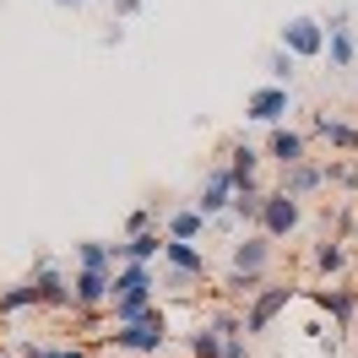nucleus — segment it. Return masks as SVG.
<instances>
[{"label":"nucleus","mask_w":358,"mask_h":358,"mask_svg":"<svg viewBox=\"0 0 358 358\" xmlns=\"http://www.w3.org/2000/svg\"><path fill=\"white\" fill-rule=\"evenodd\" d=\"M228 266L239 271V277H255V282H261V271L271 266V239H266V234L239 239V245H234V255H228Z\"/></svg>","instance_id":"0eeeda50"},{"label":"nucleus","mask_w":358,"mask_h":358,"mask_svg":"<svg viewBox=\"0 0 358 358\" xmlns=\"http://www.w3.org/2000/svg\"><path fill=\"white\" fill-rule=\"evenodd\" d=\"M223 358H250V348H245V336H234V342H223Z\"/></svg>","instance_id":"7c9ffc66"},{"label":"nucleus","mask_w":358,"mask_h":358,"mask_svg":"<svg viewBox=\"0 0 358 358\" xmlns=\"http://www.w3.org/2000/svg\"><path fill=\"white\" fill-rule=\"evenodd\" d=\"M157 293V277H152V266H125L114 271V299H152Z\"/></svg>","instance_id":"9b49d317"},{"label":"nucleus","mask_w":358,"mask_h":358,"mask_svg":"<svg viewBox=\"0 0 358 358\" xmlns=\"http://www.w3.org/2000/svg\"><path fill=\"white\" fill-rule=\"evenodd\" d=\"M282 114H288V87H261V92H250L245 120H255V125H282Z\"/></svg>","instance_id":"9d476101"},{"label":"nucleus","mask_w":358,"mask_h":358,"mask_svg":"<svg viewBox=\"0 0 358 358\" xmlns=\"http://www.w3.org/2000/svg\"><path fill=\"white\" fill-rule=\"evenodd\" d=\"M38 304V282L27 277V282H17V288H6L0 293V315H17V310H33Z\"/></svg>","instance_id":"412c9836"},{"label":"nucleus","mask_w":358,"mask_h":358,"mask_svg":"<svg viewBox=\"0 0 358 358\" xmlns=\"http://www.w3.org/2000/svg\"><path fill=\"white\" fill-rule=\"evenodd\" d=\"M310 299L331 315L336 326H348V320H353V310H358V293H353V288H310Z\"/></svg>","instance_id":"f8f14e48"},{"label":"nucleus","mask_w":358,"mask_h":358,"mask_svg":"<svg viewBox=\"0 0 358 358\" xmlns=\"http://www.w3.org/2000/svg\"><path fill=\"white\" fill-rule=\"evenodd\" d=\"M206 223H212V217H206L201 206H179V212H169V239H185V245H196V239L206 234Z\"/></svg>","instance_id":"ddd939ff"},{"label":"nucleus","mask_w":358,"mask_h":358,"mask_svg":"<svg viewBox=\"0 0 358 358\" xmlns=\"http://www.w3.org/2000/svg\"><path fill=\"white\" fill-rule=\"evenodd\" d=\"M234 196H239V185H234V174H228V163H217L212 174H206V185H201V212L206 217H223V212H234Z\"/></svg>","instance_id":"39448f33"},{"label":"nucleus","mask_w":358,"mask_h":358,"mask_svg":"<svg viewBox=\"0 0 358 358\" xmlns=\"http://www.w3.org/2000/svg\"><path fill=\"white\" fill-rule=\"evenodd\" d=\"M266 152L277 157L282 169H293V163H310V157H304V136H299V131H288V125H277V131H271Z\"/></svg>","instance_id":"2eb2a0df"},{"label":"nucleus","mask_w":358,"mask_h":358,"mask_svg":"<svg viewBox=\"0 0 358 358\" xmlns=\"http://www.w3.org/2000/svg\"><path fill=\"white\" fill-rule=\"evenodd\" d=\"M255 169H261V152L250 147V141H234L228 147V174H234V185L245 190V185H255Z\"/></svg>","instance_id":"dca6fc26"},{"label":"nucleus","mask_w":358,"mask_h":358,"mask_svg":"<svg viewBox=\"0 0 358 358\" xmlns=\"http://www.w3.org/2000/svg\"><path fill=\"white\" fill-rule=\"evenodd\" d=\"M196 282H201V277H190V271H174V266L163 271V288H169V293H179V299H185V293L196 288Z\"/></svg>","instance_id":"c85d7f7f"},{"label":"nucleus","mask_w":358,"mask_h":358,"mask_svg":"<svg viewBox=\"0 0 358 358\" xmlns=\"http://www.w3.org/2000/svg\"><path fill=\"white\" fill-rule=\"evenodd\" d=\"M310 125H315V136H320V141H331V147H348V152L358 147V125H348V120H331V114H315Z\"/></svg>","instance_id":"6ab92c4d"},{"label":"nucleus","mask_w":358,"mask_h":358,"mask_svg":"<svg viewBox=\"0 0 358 358\" xmlns=\"http://www.w3.org/2000/svg\"><path fill=\"white\" fill-rule=\"evenodd\" d=\"M152 217H157V206H136L131 217H125V228H131V239H136V234H152Z\"/></svg>","instance_id":"c756f323"},{"label":"nucleus","mask_w":358,"mask_h":358,"mask_svg":"<svg viewBox=\"0 0 358 358\" xmlns=\"http://www.w3.org/2000/svg\"><path fill=\"white\" fill-rule=\"evenodd\" d=\"M76 261H82V271H109V261H114V245L82 239V245H76Z\"/></svg>","instance_id":"b1692460"},{"label":"nucleus","mask_w":358,"mask_h":358,"mask_svg":"<svg viewBox=\"0 0 358 358\" xmlns=\"http://www.w3.org/2000/svg\"><path fill=\"white\" fill-rule=\"evenodd\" d=\"M288 299H293L288 282H282V288H261L255 299H250V310H245V331H250V336H255V331H266L271 320L288 310Z\"/></svg>","instance_id":"423d86ee"},{"label":"nucleus","mask_w":358,"mask_h":358,"mask_svg":"<svg viewBox=\"0 0 358 358\" xmlns=\"http://www.w3.org/2000/svg\"><path fill=\"white\" fill-rule=\"evenodd\" d=\"M282 49H288L293 60H320V55H326V22L293 17V22L282 27Z\"/></svg>","instance_id":"f03ea898"},{"label":"nucleus","mask_w":358,"mask_h":358,"mask_svg":"<svg viewBox=\"0 0 358 358\" xmlns=\"http://www.w3.org/2000/svg\"><path fill=\"white\" fill-rule=\"evenodd\" d=\"M33 282H38V304H49V310H76L71 282L60 277V266H55V261H38V266H33Z\"/></svg>","instance_id":"6e6552de"},{"label":"nucleus","mask_w":358,"mask_h":358,"mask_svg":"<svg viewBox=\"0 0 358 358\" xmlns=\"http://www.w3.org/2000/svg\"><path fill=\"white\" fill-rule=\"evenodd\" d=\"M293 71H299V60H293L282 44L266 49V76H271V87H288V82H293Z\"/></svg>","instance_id":"4be33fe9"},{"label":"nucleus","mask_w":358,"mask_h":358,"mask_svg":"<svg viewBox=\"0 0 358 358\" xmlns=\"http://www.w3.org/2000/svg\"><path fill=\"white\" fill-rule=\"evenodd\" d=\"M348 266V245L342 239H320L315 245V271H342Z\"/></svg>","instance_id":"393cba45"},{"label":"nucleus","mask_w":358,"mask_h":358,"mask_svg":"<svg viewBox=\"0 0 358 358\" xmlns=\"http://www.w3.org/2000/svg\"><path fill=\"white\" fill-rule=\"evenodd\" d=\"M261 206H266V196H261L255 185H245V190L234 196V217H239V223H261Z\"/></svg>","instance_id":"a878e982"},{"label":"nucleus","mask_w":358,"mask_h":358,"mask_svg":"<svg viewBox=\"0 0 358 358\" xmlns=\"http://www.w3.org/2000/svg\"><path fill=\"white\" fill-rule=\"evenodd\" d=\"M320 185H326V169H320V163H293V169H282V190H288L293 201L310 196V190H320Z\"/></svg>","instance_id":"4468645a"},{"label":"nucleus","mask_w":358,"mask_h":358,"mask_svg":"<svg viewBox=\"0 0 358 358\" xmlns=\"http://www.w3.org/2000/svg\"><path fill=\"white\" fill-rule=\"evenodd\" d=\"M114 304V326H136V320H152V299H109Z\"/></svg>","instance_id":"aec40b11"},{"label":"nucleus","mask_w":358,"mask_h":358,"mask_svg":"<svg viewBox=\"0 0 358 358\" xmlns=\"http://www.w3.org/2000/svg\"><path fill=\"white\" fill-rule=\"evenodd\" d=\"M299 217H304V206L293 201L288 190H271L266 206H261V234L266 239H288L293 228H299Z\"/></svg>","instance_id":"7ed1b4c3"},{"label":"nucleus","mask_w":358,"mask_h":358,"mask_svg":"<svg viewBox=\"0 0 358 358\" xmlns=\"http://www.w3.org/2000/svg\"><path fill=\"white\" fill-rule=\"evenodd\" d=\"M163 250H169V239H157V234H136L131 245H114V255H125L131 266H152Z\"/></svg>","instance_id":"f3484780"},{"label":"nucleus","mask_w":358,"mask_h":358,"mask_svg":"<svg viewBox=\"0 0 358 358\" xmlns=\"http://www.w3.org/2000/svg\"><path fill=\"white\" fill-rule=\"evenodd\" d=\"M353 55H358V38H353V11L342 6L331 22H326V60L342 71V66H353Z\"/></svg>","instance_id":"20e7f679"},{"label":"nucleus","mask_w":358,"mask_h":358,"mask_svg":"<svg viewBox=\"0 0 358 358\" xmlns=\"http://www.w3.org/2000/svg\"><path fill=\"white\" fill-rule=\"evenodd\" d=\"M114 6H120V17H136V11H141V0H114Z\"/></svg>","instance_id":"2f4dec72"},{"label":"nucleus","mask_w":358,"mask_h":358,"mask_svg":"<svg viewBox=\"0 0 358 358\" xmlns=\"http://www.w3.org/2000/svg\"><path fill=\"white\" fill-rule=\"evenodd\" d=\"M212 331L223 336V342H234V336L245 331V315H234V310H217V315H212Z\"/></svg>","instance_id":"bb28decb"},{"label":"nucleus","mask_w":358,"mask_h":358,"mask_svg":"<svg viewBox=\"0 0 358 358\" xmlns=\"http://www.w3.org/2000/svg\"><path fill=\"white\" fill-rule=\"evenodd\" d=\"M163 261L174 271H190V277H206V250L185 245V239H169V250H163Z\"/></svg>","instance_id":"a211bd4d"},{"label":"nucleus","mask_w":358,"mask_h":358,"mask_svg":"<svg viewBox=\"0 0 358 358\" xmlns=\"http://www.w3.org/2000/svg\"><path fill=\"white\" fill-rule=\"evenodd\" d=\"M109 348H120V353H163V348H169V320H163V310H152V320H136V326H114Z\"/></svg>","instance_id":"f257e3e1"},{"label":"nucleus","mask_w":358,"mask_h":358,"mask_svg":"<svg viewBox=\"0 0 358 358\" xmlns=\"http://www.w3.org/2000/svg\"><path fill=\"white\" fill-rule=\"evenodd\" d=\"M185 348H190V358H223V336L212 331V326H196V331L185 336Z\"/></svg>","instance_id":"5701e85b"},{"label":"nucleus","mask_w":358,"mask_h":358,"mask_svg":"<svg viewBox=\"0 0 358 358\" xmlns=\"http://www.w3.org/2000/svg\"><path fill=\"white\" fill-rule=\"evenodd\" d=\"M55 6H87V0H55Z\"/></svg>","instance_id":"473e14b6"},{"label":"nucleus","mask_w":358,"mask_h":358,"mask_svg":"<svg viewBox=\"0 0 358 358\" xmlns=\"http://www.w3.org/2000/svg\"><path fill=\"white\" fill-rule=\"evenodd\" d=\"M71 299H76V310H98L103 299H114V271H76Z\"/></svg>","instance_id":"1a4fd4ad"},{"label":"nucleus","mask_w":358,"mask_h":358,"mask_svg":"<svg viewBox=\"0 0 358 358\" xmlns=\"http://www.w3.org/2000/svg\"><path fill=\"white\" fill-rule=\"evenodd\" d=\"M22 358H87L82 348H38V342H22Z\"/></svg>","instance_id":"cd10ccee"}]
</instances>
